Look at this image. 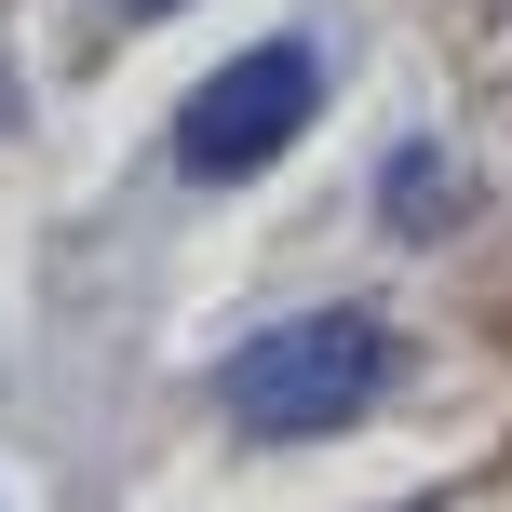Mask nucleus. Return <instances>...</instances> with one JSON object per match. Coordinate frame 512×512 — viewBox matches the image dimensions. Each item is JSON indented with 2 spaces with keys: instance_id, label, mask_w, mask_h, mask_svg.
<instances>
[{
  "instance_id": "2",
  "label": "nucleus",
  "mask_w": 512,
  "mask_h": 512,
  "mask_svg": "<svg viewBox=\"0 0 512 512\" xmlns=\"http://www.w3.org/2000/svg\"><path fill=\"white\" fill-rule=\"evenodd\" d=\"M310 108H324V54H310V41L230 54V68L189 81V108H176V176H203V189L256 176V162H283L310 135Z\"/></svg>"
},
{
  "instance_id": "3",
  "label": "nucleus",
  "mask_w": 512,
  "mask_h": 512,
  "mask_svg": "<svg viewBox=\"0 0 512 512\" xmlns=\"http://www.w3.org/2000/svg\"><path fill=\"white\" fill-rule=\"evenodd\" d=\"M378 216H391L405 243H432L445 216H459V189H445V149H432V135H405V149H391V176H378Z\"/></svg>"
},
{
  "instance_id": "4",
  "label": "nucleus",
  "mask_w": 512,
  "mask_h": 512,
  "mask_svg": "<svg viewBox=\"0 0 512 512\" xmlns=\"http://www.w3.org/2000/svg\"><path fill=\"white\" fill-rule=\"evenodd\" d=\"M122 14H176V0H122Z\"/></svg>"
},
{
  "instance_id": "1",
  "label": "nucleus",
  "mask_w": 512,
  "mask_h": 512,
  "mask_svg": "<svg viewBox=\"0 0 512 512\" xmlns=\"http://www.w3.org/2000/svg\"><path fill=\"white\" fill-rule=\"evenodd\" d=\"M378 391H391V324H364V310H297V324L243 337V351L216 364V405H230L243 432H270V445L351 432Z\"/></svg>"
}]
</instances>
